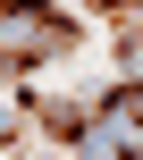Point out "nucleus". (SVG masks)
<instances>
[{
	"label": "nucleus",
	"instance_id": "obj_1",
	"mask_svg": "<svg viewBox=\"0 0 143 160\" xmlns=\"http://www.w3.org/2000/svg\"><path fill=\"white\" fill-rule=\"evenodd\" d=\"M34 110H42V127H51V135H67V143L84 135V110H67V101H34Z\"/></svg>",
	"mask_w": 143,
	"mask_h": 160
},
{
	"label": "nucleus",
	"instance_id": "obj_2",
	"mask_svg": "<svg viewBox=\"0 0 143 160\" xmlns=\"http://www.w3.org/2000/svg\"><path fill=\"white\" fill-rule=\"evenodd\" d=\"M110 110H118V118L143 135V84H118V93H110Z\"/></svg>",
	"mask_w": 143,
	"mask_h": 160
}]
</instances>
